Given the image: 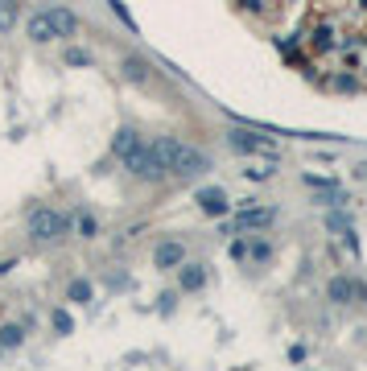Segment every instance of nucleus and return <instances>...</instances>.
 Returning <instances> with one entry per match:
<instances>
[{"label": "nucleus", "mask_w": 367, "mask_h": 371, "mask_svg": "<svg viewBox=\"0 0 367 371\" xmlns=\"http://www.w3.org/2000/svg\"><path fill=\"white\" fill-rule=\"evenodd\" d=\"M71 235V215L58 206H37L29 211V240L33 244H58Z\"/></svg>", "instance_id": "obj_1"}, {"label": "nucleus", "mask_w": 367, "mask_h": 371, "mask_svg": "<svg viewBox=\"0 0 367 371\" xmlns=\"http://www.w3.org/2000/svg\"><path fill=\"white\" fill-rule=\"evenodd\" d=\"M227 148H231V153H240V157H264L269 165H276V161H281V148H276V141H272V136H260V132L240 128V124L227 132Z\"/></svg>", "instance_id": "obj_2"}, {"label": "nucleus", "mask_w": 367, "mask_h": 371, "mask_svg": "<svg viewBox=\"0 0 367 371\" xmlns=\"http://www.w3.org/2000/svg\"><path fill=\"white\" fill-rule=\"evenodd\" d=\"M124 170L132 173L136 182H148V186H157V182H165V177H170L165 161L157 157V148L148 145V141H141V145H136L128 157H124Z\"/></svg>", "instance_id": "obj_3"}, {"label": "nucleus", "mask_w": 367, "mask_h": 371, "mask_svg": "<svg viewBox=\"0 0 367 371\" xmlns=\"http://www.w3.org/2000/svg\"><path fill=\"white\" fill-rule=\"evenodd\" d=\"M165 170L173 177H202V173L215 170V161H211L206 148H194V145H186V141H177V148H173L170 161H165Z\"/></svg>", "instance_id": "obj_4"}, {"label": "nucleus", "mask_w": 367, "mask_h": 371, "mask_svg": "<svg viewBox=\"0 0 367 371\" xmlns=\"http://www.w3.org/2000/svg\"><path fill=\"white\" fill-rule=\"evenodd\" d=\"M276 206H256V202H240V211L231 215V227L244 235V231H264V227H272L276 223Z\"/></svg>", "instance_id": "obj_5"}, {"label": "nucleus", "mask_w": 367, "mask_h": 371, "mask_svg": "<svg viewBox=\"0 0 367 371\" xmlns=\"http://www.w3.org/2000/svg\"><path fill=\"white\" fill-rule=\"evenodd\" d=\"M198 211L206 215V219H223V215H231V198L223 186H206V190H198Z\"/></svg>", "instance_id": "obj_6"}, {"label": "nucleus", "mask_w": 367, "mask_h": 371, "mask_svg": "<svg viewBox=\"0 0 367 371\" xmlns=\"http://www.w3.org/2000/svg\"><path fill=\"white\" fill-rule=\"evenodd\" d=\"M182 260H186V244H182V240H161V244L153 247V269L157 272L177 269Z\"/></svg>", "instance_id": "obj_7"}, {"label": "nucleus", "mask_w": 367, "mask_h": 371, "mask_svg": "<svg viewBox=\"0 0 367 371\" xmlns=\"http://www.w3.org/2000/svg\"><path fill=\"white\" fill-rule=\"evenodd\" d=\"M173 272H177V289H182V293H202V285H206V264L182 260Z\"/></svg>", "instance_id": "obj_8"}, {"label": "nucleus", "mask_w": 367, "mask_h": 371, "mask_svg": "<svg viewBox=\"0 0 367 371\" xmlns=\"http://www.w3.org/2000/svg\"><path fill=\"white\" fill-rule=\"evenodd\" d=\"M46 17H49V25H54V37H66V42H71L74 33H78V13H71L66 4H49Z\"/></svg>", "instance_id": "obj_9"}, {"label": "nucleus", "mask_w": 367, "mask_h": 371, "mask_svg": "<svg viewBox=\"0 0 367 371\" xmlns=\"http://www.w3.org/2000/svg\"><path fill=\"white\" fill-rule=\"evenodd\" d=\"M326 297H330L334 305H355V301H359V281H351V276H330Z\"/></svg>", "instance_id": "obj_10"}, {"label": "nucleus", "mask_w": 367, "mask_h": 371, "mask_svg": "<svg viewBox=\"0 0 367 371\" xmlns=\"http://www.w3.org/2000/svg\"><path fill=\"white\" fill-rule=\"evenodd\" d=\"M25 33H29V42H37V46L58 42V37H54V25H49V17H46V8H42V13H33V17L25 21Z\"/></svg>", "instance_id": "obj_11"}, {"label": "nucleus", "mask_w": 367, "mask_h": 371, "mask_svg": "<svg viewBox=\"0 0 367 371\" xmlns=\"http://www.w3.org/2000/svg\"><path fill=\"white\" fill-rule=\"evenodd\" d=\"M120 71H124V78H128V83H136V87H145L148 78H153V66H148L145 58H136V54H128V58H124Z\"/></svg>", "instance_id": "obj_12"}, {"label": "nucleus", "mask_w": 367, "mask_h": 371, "mask_svg": "<svg viewBox=\"0 0 367 371\" xmlns=\"http://www.w3.org/2000/svg\"><path fill=\"white\" fill-rule=\"evenodd\" d=\"M25 326H17V322H4L0 326V355H8V351H21L25 346Z\"/></svg>", "instance_id": "obj_13"}, {"label": "nucleus", "mask_w": 367, "mask_h": 371, "mask_svg": "<svg viewBox=\"0 0 367 371\" xmlns=\"http://www.w3.org/2000/svg\"><path fill=\"white\" fill-rule=\"evenodd\" d=\"M136 145H141V132H136V128H120V132L112 136V157H120V161H124Z\"/></svg>", "instance_id": "obj_14"}, {"label": "nucleus", "mask_w": 367, "mask_h": 371, "mask_svg": "<svg viewBox=\"0 0 367 371\" xmlns=\"http://www.w3.org/2000/svg\"><path fill=\"white\" fill-rule=\"evenodd\" d=\"M21 21V0H0V37Z\"/></svg>", "instance_id": "obj_15"}, {"label": "nucleus", "mask_w": 367, "mask_h": 371, "mask_svg": "<svg viewBox=\"0 0 367 371\" xmlns=\"http://www.w3.org/2000/svg\"><path fill=\"white\" fill-rule=\"evenodd\" d=\"M66 297H71L74 305H87V301L95 297V289H91V281H87V276H74L71 285H66Z\"/></svg>", "instance_id": "obj_16"}, {"label": "nucleus", "mask_w": 367, "mask_h": 371, "mask_svg": "<svg viewBox=\"0 0 367 371\" xmlns=\"http://www.w3.org/2000/svg\"><path fill=\"white\" fill-rule=\"evenodd\" d=\"M326 227H330V231H343V235H355V223H351V215H339L334 206H330V215H326Z\"/></svg>", "instance_id": "obj_17"}, {"label": "nucleus", "mask_w": 367, "mask_h": 371, "mask_svg": "<svg viewBox=\"0 0 367 371\" xmlns=\"http://www.w3.org/2000/svg\"><path fill=\"white\" fill-rule=\"evenodd\" d=\"M49 326H54V334H71V330H74V318L66 314V310H54V314H49Z\"/></svg>", "instance_id": "obj_18"}, {"label": "nucleus", "mask_w": 367, "mask_h": 371, "mask_svg": "<svg viewBox=\"0 0 367 371\" xmlns=\"http://www.w3.org/2000/svg\"><path fill=\"white\" fill-rule=\"evenodd\" d=\"M78 240H99V219L95 215H78Z\"/></svg>", "instance_id": "obj_19"}, {"label": "nucleus", "mask_w": 367, "mask_h": 371, "mask_svg": "<svg viewBox=\"0 0 367 371\" xmlns=\"http://www.w3.org/2000/svg\"><path fill=\"white\" fill-rule=\"evenodd\" d=\"M247 256H252L256 264H269V260H272V244H269V240H256V244L247 247Z\"/></svg>", "instance_id": "obj_20"}, {"label": "nucleus", "mask_w": 367, "mask_h": 371, "mask_svg": "<svg viewBox=\"0 0 367 371\" xmlns=\"http://www.w3.org/2000/svg\"><path fill=\"white\" fill-rule=\"evenodd\" d=\"M91 62H95V58H91L87 49H78V46L66 49V66H91Z\"/></svg>", "instance_id": "obj_21"}, {"label": "nucleus", "mask_w": 367, "mask_h": 371, "mask_svg": "<svg viewBox=\"0 0 367 371\" xmlns=\"http://www.w3.org/2000/svg\"><path fill=\"white\" fill-rule=\"evenodd\" d=\"M272 173H276V170H264V165H247L244 177H247V182H269Z\"/></svg>", "instance_id": "obj_22"}, {"label": "nucleus", "mask_w": 367, "mask_h": 371, "mask_svg": "<svg viewBox=\"0 0 367 371\" xmlns=\"http://www.w3.org/2000/svg\"><path fill=\"white\" fill-rule=\"evenodd\" d=\"M227 256H231V260H247V244L244 240H231V244H227Z\"/></svg>", "instance_id": "obj_23"}, {"label": "nucleus", "mask_w": 367, "mask_h": 371, "mask_svg": "<svg viewBox=\"0 0 367 371\" xmlns=\"http://www.w3.org/2000/svg\"><path fill=\"white\" fill-rule=\"evenodd\" d=\"M107 285H112V289H124V285H128V276H124V272H107Z\"/></svg>", "instance_id": "obj_24"}, {"label": "nucleus", "mask_w": 367, "mask_h": 371, "mask_svg": "<svg viewBox=\"0 0 367 371\" xmlns=\"http://www.w3.org/2000/svg\"><path fill=\"white\" fill-rule=\"evenodd\" d=\"M305 355H310V351H305V346H301V343H297V346H289V359H293V363H301Z\"/></svg>", "instance_id": "obj_25"}, {"label": "nucleus", "mask_w": 367, "mask_h": 371, "mask_svg": "<svg viewBox=\"0 0 367 371\" xmlns=\"http://www.w3.org/2000/svg\"><path fill=\"white\" fill-rule=\"evenodd\" d=\"M17 269V260H0V276H4V272H13Z\"/></svg>", "instance_id": "obj_26"}]
</instances>
